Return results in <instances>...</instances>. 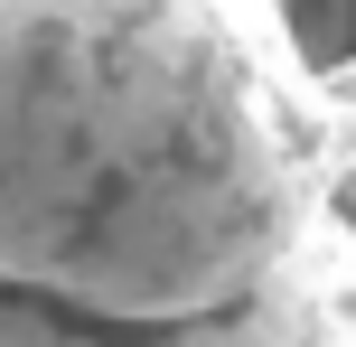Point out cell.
Masks as SVG:
<instances>
[{
	"label": "cell",
	"mask_w": 356,
	"mask_h": 347,
	"mask_svg": "<svg viewBox=\"0 0 356 347\" xmlns=\"http://www.w3.org/2000/svg\"><path fill=\"white\" fill-rule=\"evenodd\" d=\"M0 347H356V85L272 0H0Z\"/></svg>",
	"instance_id": "obj_1"
}]
</instances>
